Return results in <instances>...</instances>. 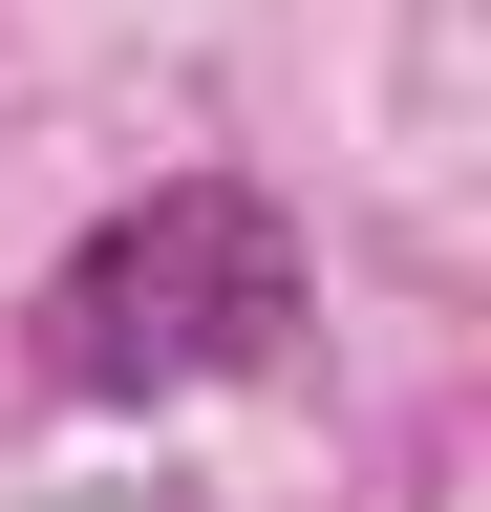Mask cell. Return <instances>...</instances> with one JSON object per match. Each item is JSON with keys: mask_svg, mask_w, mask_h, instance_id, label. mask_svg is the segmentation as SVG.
<instances>
[{"mask_svg": "<svg viewBox=\"0 0 491 512\" xmlns=\"http://www.w3.org/2000/svg\"><path fill=\"white\" fill-rule=\"evenodd\" d=\"M278 320H299V235H278L235 171H171L150 214H107L65 278H43V363H65L86 406H129V384H235V363H278Z\"/></svg>", "mask_w": 491, "mask_h": 512, "instance_id": "1", "label": "cell"}]
</instances>
